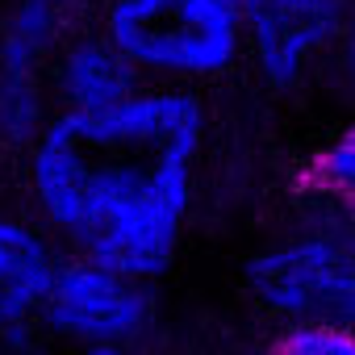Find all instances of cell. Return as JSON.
I'll return each instance as SVG.
<instances>
[{
  "label": "cell",
  "instance_id": "6da1fadb",
  "mask_svg": "<svg viewBox=\"0 0 355 355\" xmlns=\"http://www.w3.org/2000/svg\"><path fill=\"white\" fill-rule=\"evenodd\" d=\"M209 138L193 88L142 84L105 113H59L26 146L30 214L67 251L155 284L180 255Z\"/></svg>",
  "mask_w": 355,
  "mask_h": 355
},
{
  "label": "cell",
  "instance_id": "7a4b0ae2",
  "mask_svg": "<svg viewBox=\"0 0 355 355\" xmlns=\"http://www.w3.org/2000/svg\"><path fill=\"white\" fill-rule=\"evenodd\" d=\"M243 276L255 305L284 326L322 322L355 330V214L313 197L247 259Z\"/></svg>",
  "mask_w": 355,
  "mask_h": 355
},
{
  "label": "cell",
  "instance_id": "3957f363",
  "mask_svg": "<svg viewBox=\"0 0 355 355\" xmlns=\"http://www.w3.org/2000/svg\"><path fill=\"white\" fill-rule=\"evenodd\" d=\"M101 34L142 84L197 88L243 59V0H109Z\"/></svg>",
  "mask_w": 355,
  "mask_h": 355
},
{
  "label": "cell",
  "instance_id": "277c9868",
  "mask_svg": "<svg viewBox=\"0 0 355 355\" xmlns=\"http://www.w3.org/2000/svg\"><path fill=\"white\" fill-rule=\"evenodd\" d=\"M155 322V297L146 280L121 276L96 259L63 255L38 309V326L71 347L92 343H142Z\"/></svg>",
  "mask_w": 355,
  "mask_h": 355
},
{
  "label": "cell",
  "instance_id": "5b68a950",
  "mask_svg": "<svg viewBox=\"0 0 355 355\" xmlns=\"http://www.w3.org/2000/svg\"><path fill=\"white\" fill-rule=\"evenodd\" d=\"M347 13L351 0H243V59L268 88L293 92L338 55Z\"/></svg>",
  "mask_w": 355,
  "mask_h": 355
},
{
  "label": "cell",
  "instance_id": "8992f818",
  "mask_svg": "<svg viewBox=\"0 0 355 355\" xmlns=\"http://www.w3.org/2000/svg\"><path fill=\"white\" fill-rule=\"evenodd\" d=\"M46 84L59 113H105L130 101L142 88V76L113 46V38L92 30V34H67L59 42L46 67Z\"/></svg>",
  "mask_w": 355,
  "mask_h": 355
},
{
  "label": "cell",
  "instance_id": "52a82bcc",
  "mask_svg": "<svg viewBox=\"0 0 355 355\" xmlns=\"http://www.w3.org/2000/svg\"><path fill=\"white\" fill-rule=\"evenodd\" d=\"M63 251L34 214L0 209V338L38 322Z\"/></svg>",
  "mask_w": 355,
  "mask_h": 355
},
{
  "label": "cell",
  "instance_id": "ba28073f",
  "mask_svg": "<svg viewBox=\"0 0 355 355\" xmlns=\"http://www.w3.org/2000/svg\"><path fill=\"white\" fill-rule=\"evenodd\" d=\"M67 34V5L9 0L0 9V71H46Z\"/></svg>",
  "mask_w": 355,
  "mask_h": 355
},
{
  "label": "cell",
  "instance_id": "9c48e42d",
  "mask_svg": "<svg viewBox=\"0 0 355 355\" xmlns=\"http://www.w3.org/2000/svg\"><path fill=\"white\" fill-rule=\"evenodd\" d=\"M55 117L46 71H0V146L26 150Z\"/></svg>",
  "mask_w": 355,
  "mask_h": 355
},
{
  "label": "cell",
  "instance_id": "30bf717a",
  "mask_svg": "<svg viewBox=\"0 0 355 355\" xmlns=\"http://www.w3.org/2000/svg\"><path fill=\"white\" fill-rule=\"evenodd\" d=\"M305 180L313 197H326L347 214H355V117L313 155Z\"/></svg>",
  "mask_w": 355,
  "mask_h": 355
},
{
  "label": "cell",
  "instance_id": "8fae6325",
  "mask_svg": "<svg viewBox=\"0 0 355 355\" xmlns=\"http://www.w3.org/2000/svg\"><path fill=\"white\" fill-rule=\"evenodd\" d=\"M272 355H355V330L322 326V322H293L280 330Z\"/></svg>",
  "mask_w": 355,
  "mask_h": 355
},
{
  "label": "cell",
  "instance_id": "7c38bea8",
  "mask_svg": "<svg viewBox=\"0 0 355 355\" xmlns=\"http://www.w3.org/2000/svg\"><path fill=\"white\" fill-rule=\"evenodd\" d=\"M338 67H343V80H347L351 92H355V0H351V13H347L343 42H338Z\"/></svg>",
  "mask_w": 355,
  "mask_h": 355
},
{
  "label": "cell",
  "instance_id": "4fadbf2b",
  "mask_svg": "<svg viewBox=\"0 0 355 355\" xmlns=\"http://www.w3.org/2000/svg\"><path fill=\"white\" fill-rule=\"evenodd\" d=\"M84 355H146L142 343H92L84 347Z\"/></svg>",
  "mask_w": 355,
  "mask_h": 355
},
{
  "label": "cell",
  "instance_id": "5bb4252c",
  "mask_svg": "<svg viewBox=\"0 0 355 355\" xmlns=\"http://www.w3.org/2000/svg\"><path fill=\"white\" fill-rule=\"evenodd\" d=\"M59 5H71V0H59Z\"/></svg>",
  "mask_w": 355,
  "mask_h": 355
}]
</instances>
